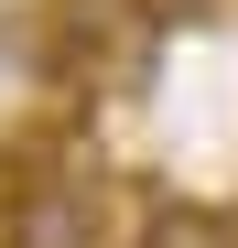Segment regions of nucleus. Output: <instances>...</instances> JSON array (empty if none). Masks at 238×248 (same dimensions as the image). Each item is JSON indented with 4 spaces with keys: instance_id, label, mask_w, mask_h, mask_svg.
Masks as SVG:
<instances>
[{
    "instance_id": "nucleus-2",
    "label": "nucleus",
    "mask_w": 238,
    "mask_h": 248,
    "mask_svg": "<svg viewBox=\"0 0 238 248\" xmlns=\"http://www.w3.org/2000/svg\"><path fill=\"white\" fill-rule=\"evenodd\" d=\"M173 11H217V0H173Z\"/></svg>"
},
{
    "instance_id": "nucleus-1",
    "label": "nucleus",
    "mask_w": 238,
    "mask_h": 248,
    "mask_svg": "<svg viewBox=\"0 0 238 248\" xmlns=\"http://www.w3.org/2000/svg\"><path fill=\"white\" fill-rule=\"evenodd\" d=\"M119 248H238V216L227 205H206V194H152L141 216H130V237Z\"/></svg>"
}]
</instances>
